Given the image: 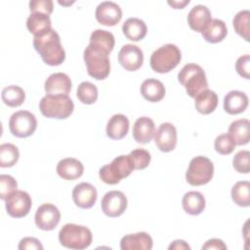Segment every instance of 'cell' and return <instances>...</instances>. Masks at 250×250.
<instances>
[{
    "mask_svg": "<svg viewBox=\"0 0 250 250\" xmlns=\"http://www.w3.org/2000/svg\"><path fill=\"white\" fill-rule=\"evenodd\" d=\"M2 101L8 106H20L25 100V93L23 89L17 85H10L5 87L1 93Z\"/></svg>",
    "mask_w": 250,
    "mask_h": 250,
    "instance_id": "obj_31",
    "label": "cell"
},
{
    "mask_svg": "<svg viewBox=\"0 0 250 250\" xmlns=\"http://www.w3.org/2000/svg\"><path fill=\"white\" fill-rule=\"evenodd\" d=\"M141 94L148 102L156 103L165 96V87L160 80L154 78L146 79L141 85Z\"/></svg>",
    "mask_w": 250,
    "mask_h": 250,
    "instance_id": "obj_25",
    "label": "cell"
},
{
    "mask_svg": "<svg viewBox=\"0 0 250 250\" xmlns=\"http://www.w3.org/2000/svg\"><path fill=\"white\" fill-rule=\"evenodd\" d=\"M249 156L250 153L248 150H239L235 153L232 158L233 168L241 174H248L250 171L249 164Z\"/></svg>",
    "mask_w": 250,
    "mask_h": 250,
    "instance_id": "obj_39",
    "label": "cell"
},
{
    "mask_svg": "<svg viewBox=\"0 0 250 250\" xmlns=\"http://www.w3.org/2000/svg\"><path fill=\"white\" fill-rule=\"evenodd\" d=\"M97 197L96 188L89 183L82 182L76 185L72 190V199L75 205L82 209L91 208L96 203Z\"/></svg>",
    "mask_w": 250,
    "mask_h": 250,
    "instance_id": "obj_16",
    "label": "cell"
},
{
    "mask_svg": "<svg viewBox=\"0 0 250 250\" xmlns=\"http://www.w3.org/2000/svg\"><path fill=\"white\" fill-rule=\"evenodd\" d=\"M169 250H172V249H176V250H179V249H190L189 245L185 241V240H182V239H177V240H174L168 247Z\"/></svg>",
    "mask_w": 250,
    "mask_h": 250,
    "instance_id": "obj_45",
    "label": "cell"
},
{
    "mask_svg": "<svg viewBox=\"0 0 250 250\" xmlns=\"http://www.w3.org/2000/svg\"><path fill=\"white\" fill-rule=\"evenodd\" d=\"M20 152L18 147L10 143L0 146V167H12L19 160Z\"/></svg>",
    "mask_w": 250,
    "mask_h": 250,
    "instance_id": "obj_35",
    "label": "cell"
},
{
    "mask_svg": "<svg viewBox=\"0 0 250 250\" xmlns=\"http://www.w3.org/2000/svg\"><path fill=\"white\" fill-rule=\"evenodd\" d=\"M228 134L233 139L235 145L242 146L249 142L250 122L246 118L237 119L230 123Z\"/></svg>",
    "mask_w": 250,
    "mask_h": 250,
    "instance_id": "obj_27",
    "label": "cell"
},
{
    "mask_svg": "<svg viewBox=\"0 0 250 250\" xmlns=\"http://www.w3.org/2000/svg\"><path fill=\"white\" fill-rule=\"evenodd\" d=\"M129 130V119L122 113L113 114L106 125V135L112 140L124 138Z\"/></svg>",
    "mask_w": 250,
    "mask_h": 250,
    "instance_id": "obj_23",
    "label": "cell"
},
{
    "mask_svg": "<svg viewBox=\"0 0 250 250\" xmlns=\"http://www.w3.org/2000/svg\"><path fill=\"white\" fill-rule=\"evenodd\" d=\"M56 170L58 175L63 180L73 181L82 176L84 166L78 159L73 157H66L59 161Z\"/></svg>",
    "mask_w": 250,
    "mask_h": 250,
    "instance_id": "obj_21",
    "label": "cell"
},
{
    "mask_svg": "<svg viewBox=\"0 0 250 250\" xmlns=\"http://www.w3.org/2000/svg\"><path fill=\"white\" fill-rule=\"evenodd\" d=\"M248 105V97L244 92L233 90L229 92L224 98V109L229 114H238L243 112Z\"/></svg>",
    "mask_w": 250,
    "mask_h": 250,
    "instance_id": "obj_22",
    "label": "cell"
},
{
    "mask_svg": "<svg viewBox=\"0 0 250 250\" xmlns=\"http://www.w3.org/2000/svg\"><path fill=\"white\" fill-rule=\"evenodd\" d=\"M249 65H250V56L243 55L236 60L235 69L240 76L244 77L245 79H249Z\"/></svg>",
    "mask_w": 250,
    "mask_h": 250,
    "instance_id": "obj_42",
    "label": "cell"
},
{
    "mask_svg": "<svg viewBox=\"0 0 250 250\" xmlns=\"http://www.w3.org/2000/svg\"><path fill=\"white\" fill-rule=\"evenodd\" d=\"M41 113L48 118L65 119L74 109V104L68 95H46L39 102Z\"/></svg>",
    "mask_w": 250,
    "mask_h": 250,
    "instance_id": "obj_5",
    "label": "cell"
},
{
    "mask_svg": "<svg viewBox=\"0 0 250 250\" xmlns=\"http://www.w3.org/2000/svg\"><path fill=\"white\" fill-rule=\"evenodd\" d=\"M53 8L52 0H31L29 2V10L31 13H42L49 16L53 12Z\"/></svg>",
    "mask_w": 250,
    "mask_h": 250,
    "instance_id": "obj_41",
    "label": "cell"
},
{
    "mask_svg": "<svg viewBox=\"0 0 250 250\" xmlns=\"http://www.w3.org/2000/svg\"><path fill=\"white\" fill-rule=\"evenodd\" d=\"M33 46L43 62L49 65H60L65 59L60 35L53 28L43 35L34 36Z\"/></svg>",
    "mask_w": 250,
    "mask_h": 250,
    "instance_id": "obj_1",
    "label": "cell"
},
{
    "mask_svg": "<svg viewBox=\"0 0 250 250\" xmlns=\"http://www.w3.org/2000/svg\"><path fill=\"white\" fill-rule=\"evenodd\" d=\"M178 80L191 98H195L200 92L208 89L205 71L196 63H187L184 65L178 73Z\"/></svg>",
    "mask_w": 250,
    "mask_h": 250,
    "instance_id": "obj_3",
    "label": "cell"
},
{
    "mask_svg": "<svg viewBox=\"0 0 250 250\" xmlns=\"http://www.w3.org/2000/svg\"><path fill=\"white\" fill-rule=\"evenodd\" d=\"M184 210L189 215H199L205 208V198L199 191L191 190L185 193L182 199Z\"/></svg>",
    "mask_w": 250,
    "mask_h": 250,
    "instance_id": "obj_28",
    "label": "cell"
},
{
    "mask_svg": "<svg viewBox=\"0 0 250 250\" xmlns=\"http://www.w3.org/2000/svg\"><path fill=\"white\" fill-rule=\"evenodd\" d=\"M101 207L106 216L111 218L118 217L127 208V197L120 190L107 191L102 199Z\"/></svg>",
    "mask_w": 250,
    "mask_h": 250,
    "instance_id": "obj_12",
    "label": "cell"
},
{
    "mask_svg": "<svg viewBox=\"0 0 250 250\" xmlns=\"http://www.w3.org/2000/svg\"><path fill=\"white\" fill-rule=\"evenodd\" d=\"M18 188L17 181L10 175L2 174L0 175V197L5 200V198Z\"/></svg>",
    "mask_w": 250,
    "mask_h": 250,
    "instance_id": "obj_40",
    "label": "cell"
},
{
    "mask_svg": "<svg viewBox=\"0 0 250 250\" xmlns=\"http://www.w3.org/2000/svg\"><path fill=\"white\" fill-rule=\"evenodd\" d=\"M152 244L151 236L143 231L126 234L120 240V248L122 250H150Z\"/></svg>",
    "mask_w": 250,
    "mask_h": 250,
    "instance_id": "obj_20",
    "label": "cell"
},
{
    "mask_svg": "<svg viewBox=\"0 0 250 250\" xmlns=\"http://www.w3.org/2000/svg\"><path fill=\"white\" fill-rule=\"evenodd\" d=\"M154 142L161 151H172L177 145V130L175 126L169 122L161 123L157 131H155Z\"/></svg>",
    "mask_w": 250,
    "mask_h": 250,
    "instance_id": "obj_15",
    "label": "cell"
},
{
    "mask_svg": "<svg viewBox=\"0 0 250 250\" xmlns=\"http://www.w3.org/2000/svg\"><path fill=\"white\" fill-rule=\"evenodd\" d=\"M19 249L20 250H25V249H35V250H42L43 249V245L41 244V242L35 238V237H23L22 239H21L20 243H19Z\"/></svg>",
    "mask_w": 250,
    "mask_h": 250,
    "instance_id": "obj_43",
    "label": "cell"
},
{
    "mask_svg": "<svg viewBox=\"0 0 250 250\" xmlns=\"http://www.w3.org/2000/svg\"><path fill=\"white\" fill-rule=\"evenodd\" d=\"M231 198L238 206L250 205V183L248 181L236 182L231 188Z\"/></svg>",
    "mask_w": 250,
    "mask_h": 250,
    "instance_id": "obj_33",
    "label": "cell"
},
{
    "mask_svg": "<svg viewBox=\"0 0 250 250\" xmlns=\"http://www.w3.org/2000/svg\"><path fill=\"white\" fill-rule=\"evenodd\" d=\"M202 249L204 250H225L227 249V245L224 243L222 239L219 238H212L207 240L203 245Z\"/></svg>",
    "mask_w": 250,
    "mask_h": 250,
    "instance_id": "obj_44",
    "label": "cell"
},
{
    "mask_svg": "<svg viewBox=\"0 0 250 250\" xmlns=\"http://www.w3.org/2000/svg\"><path fill=\"white\" fill-rule=\"evenodd\" d=\"M44 89L47 95H68L71 90V80L63 72H56L46 79Z\"/></svg>",
    "mask_w": 250,
    "mask_h": 250,
    "instance_id": "obj_17",
    "label": "cell"
},
{
    "mask_svg": "<svg viewBox=\"0 0 250 250\" xmlns=\"http://www.w3.org/2000/svg\"><path fill=\"white\" fill-rule=\"evenodd\" d=\"M95 17L100 23L106 26H113L120 21L122 10L115 2L104 1L97 6Z\"/></svg>",
    "mask_w": 250,
    "mask_h": 250,
    "instance_id": "obj_14",
    "label": "cell"
},
{
    "mask_svg": "<svg viewBox=\"0 0 250 250\" xmlns=\"http://www.w3.org/2000/svg\"><path fill=\"white\" fill-rule=\"evenodd\" d=\"M36 127L37 120L35 115L27 110L16 111L9 119V129L18 138L31 136L35 132Z\"/></svg>",
    "mask_w": 250,
    "mask_h": 250,
    "instance_id": "obj_9",
    "label": "cell"
},
{
    "mask_svg": "<svg viewBox=\"0 0 250 250\" xmlns=\"http://www.w3.org/2000/svg\"><path fill=\"white\" fill-rule=\"evenodd\" d=\"M92 239L91 230L81 225L66 224L59 232L60 243L69 249L82 250L88 248L92 243Z\"/></svg>",
    "mask_w": 250,
    "mask_h": 250,
    "instance_id": "obj_4",
    "label": "cell"
},
{
    "mask_svg": "<svg viewBox=\"0 0 250 250\" xmlns=\"http://www.w3.org/2000/svg\"><path fill=\"white\" fill-rule=\"evenodd\" d=\"M77 98L85 104H92L98 99V89L91 82L83 81L77 87Z\"/></svg>",
    "mask_w": 250,
    "mask_h": 250,
    "instance_id": "obj_36",
    "label": "cell"
},
{
    "mask_svg": "<svg viewBox=\"0 0 250 250\" xmlns=\"http://www.w3.org/2000/svg\"><path fill=\"white\" fill-rule=\"evenodd\" d=\"M235 143L233 139L228 134L224 133L219 135L214 142V147L220 154H229L235 148Z\"/></svg>",
    "mask_w": 250,
    "mask_h": 250,
    "instance_id": "obj_37",
    "label": "cell"
},
{
    "mask_svg": "<svg viewBox=\"0 0 250 250\" xmlns=\"http://www.w3.org/2000/svg\"><path fill=\"white\" fill-rule=\"evenodd\" d=\"M133 138L138 144L149 143L155 134V125L151 118L147 116L139 117L133 125Z\"/></svg>",
    "mask_w": 250,
    "mask_h": 250,
    "instance_id": "obj_19",
    "label": "cell"
},
{
    "mask_svg": "<svg viewBox=\"0 0 250 250\" xmlns=\"http://www.w3.org/2000/svg\"><path fill=\"white\" fill-rule=\"evenodd\" d=\"M122 31L127 39L140 41L146 35L147 27L143 20L139 18H129L124 21Z\"/></svg>",
    "mask_w": 250,
    "mask_h": 250,
    "instance_id": "obj_26",
    "label": "cell"
},
{
    "mask_svg": "<svg viewBox=\"0 0 250 250\" xmlns=\"http://www.w3.org/2000/svg\"><path fill=\"white\" fill-rule=\"evenodd\" d=\"M26 27L34 36H40L52 29V21L48 15L31 13L26 20Z\"/></svg>",
    "mask_w": 250,
    "mask_h": 250,
    "instance_id": "obj_24",
    "label": "cell"
},
{
    "mask_svg": "<svg viewBox=\"0 0 250 250\" xmlns=\"http://www.w3.org/2000/svg\"><path fill=\"white\" fill-rule=\"evenodd\" d=\"M35 225L42 230H52L60 223L61 212L57 206L51 203L40 205L35 213Z\"/></svg>",
    "mask_w": 250,
    "mask_h": 250,
    "instance_id": "obj_11",
    "label": "cell"
},
{
    "mask_svg": "<svg viewBox=\"0 0 250 250\" xmlns=\"http://www.w3.org/2000/svg\"><path fill=\"white\" fill-rule=\"evenodd\" d=\"M90 43L102 48L109 54L113 50L115 40L111 32L104 29H96L91 33Z\"/></svg>",
    "mask_w": 250,
    "mask_h": 250,
    "instance_id": "obj_32",
    "label": "cell"
},
{
    "mask_svg": "<svg viewBox=\"0 0 250 250\" xmlns=\"http://www.w3.org/2000/svg\"><path fill=\"white\" fill-rule=\"evenodd\" d=\"M136 170H143L146 168L150 162V153L144 148H136L129 153Z\"/></svg>",
    "mask_w": 250,
    "mask_h": 250,
    "instance_id": "obj_38",
    "label": "cell"
},
{
    "mask_svg": "<svg viewBox=\"0 0 250 250\" xmlns=\"http://www.w3.org/2000/svg\"><path fill=\"white\" fill-rule=\"evenodd\" d=\"M201 34L207 42L218 43L225 39L228 34V28L225 21L219 19H213Z\"/></svg>",
    "mask_w": 250,
    "mask_h": 250,
    "instance_id": "obj_29",
    "label": "cell"
},
{
    "mask_svg": "<svg viewBox=\"0 0 250 250\" xmlns=\"http://www.w3.org/2000/svg\"><path fill=\"white\" fill-rule=\"evenodd\" d=\"M118 62L126 70L135 71L143 64V51L137 45L125 44L118 53Z\"/></svg>",
    "mask_w": 250,
    "mask_h": 250,
    "instance_id": "obj_13",
    "label": "cell"
},
{
    "mask_svg": "<svg viewBox=\"0 0 250 250\" xmlns=\"http://www.w3.org/2000/svg\"><path fill=\"white\" fill-rule=\"evenodd\" d=\"M30 195L21 189H16L5 198L7 213L13 218H21L29 213L31 208Z\"/></svg>",
    "mask_w": 250,
    "mask_h": 250,
    "instance_id": "obj_10",
    "label": "cell"
},
{
    "mask_svg": "<svg viewBox=\"0 0 250 250\" xmlns=\"http://www.w3.org/2000/svg\"><path fill=\"white\" fill-rule=\"evenodd\" d=\"M214 174V165L206 156L193 157L186 173L187 182L191 186H202L211 181Z\"/></svg>",
    "mask_w": 250,
    "mask_h": 250,
    "instance_id": "obj_8",
    "label": "cell"
},
{
    "mask_svg": "<svg viewBox=\"0 0 250 250\" xmlns=\"http://www.w3.org/2000/svg\"><path fill=\"white\" fill-rule=\"evenodd\" d=\"M134 168V163L130 155H119L110 163L103 166L99 171L101 180L107 185H116L122 179L128 177Z\"/></svg>",
    "mask_w": 250,
    "mask_h": 250,
    "instance_id": "obj_7",
    "label": "cell"
},
{
    "mask_svg": "<svg viewBox=\"0 0 250 250\" xmlns=\"http://www.w3.org/2000/svg\"><path fill=\"white\" fill-rule=\"evenodd\" d=\"M195 108L202 114L213 112L218 105L217 94L209 89L200 92L195 98Z\"/></svg>",
    "mask_w": 250,
    "mask_h": 250,
    "instance_id": "obj_30",
    "label": "cell"
},
{
    "mask_svg": "<svg viewBox=\"0 0 250 250\" xmlns=\"http://www.w3.org/2000/svg\"><path fill=\"white\" fill-rule=\"evenodd\" d=\"M188 3H189V0H180V1L168 0V4L172 6L174 9H183Z\"/></svg>",
    "mask_w": 250,
    "mask_h": 250,
    "instance_id": "obj_46",
    "label": "cell"
},
{
    "mask_svg": "<svg viewBox=\"0 0 250 250\" xmlns=\"http://www.w3.org/2000/svg\"><path fill=\"white\" fill-rule=\"evenodd\" d=\"M180 49L172 43L165 44L156 49L150 56V67L158 73H167L175 68L181 62Z\"/></svg>",
    "mask_w": 250,
    "mask_h": 250,
    "instance_id": "obj_6",
    "label": "cell"
},
{
    "mask_svg": "<svg viewBox=\"0 0 250 250\" xmlns=\"http://www.w3.org/2000/svg\"><path fill=\"white\" fill-rule=\"evenodd\" d=\"M108 53L91 43L85 48L83 53L87 72L97 80L105 79L110 71V62Z\"/></svg>",
    "mask_w": 250,
    "mask_h": 250,
    "instance_id": "obj_2",
    "label": "cell"
},
{
    "mask_svg": "<svg viewBox=\"0 0 250 250\" xmlns=\"http://www.w3.org/2000/svg\"><path fill=\"white\" fill-rule=\"evenodd\" d=\"M211 21V12L205 5H195L188 14V23L189 27L197 32H202Z\"/></svg>",
    "mask_w": 250,
    "mask_h": 250,
    "instance_id": "obj_18",
    "label": "cell"
},
{
    "mask_svg": "<svg viewBox=\"0 0 250 250\" xmlns=\"http://www.w3.org/2000/svg\"><path fill=\"white\" fill-rule=\"evenodd\" d=\"M235 32L246 41L250 40V12L248 10L239 11L232 20Z\"/></svg>",
    "mask_w": 250,
    "mask_h": 250,
    "instance_id": "obj_34",
    "label": "cell"
}]
</instances>
